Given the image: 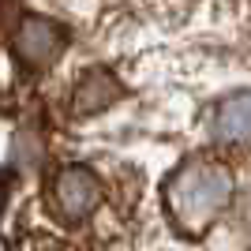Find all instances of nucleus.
<instances>
[{"label": "nucleus", "mask_w": 251, "mask_h": 251, "mask_svg": "<svg viewBox=\"0 0 251 251\" xmlns=\"http://www.w3.org/2000/svg\"><path fill=\"white\" fill-rule=\"evenodd\" d=\"M124 94L120 90V83H116L109 72H90L79 83V90H75V113H101V109H109V101H116V98Z\"/></svg>", "instance_id": "5"}, {"label": "nucleus", "mask_w": 251, "mask_h": 251, "mask_svg": "<svg viewBox=\"0 0 251 251\" xmlns=\"http://www.w3.org/2000/svg\"><path fill=\"white\" fill-rule=\"evenodd\" d=\"M232 199V176L221 165H184L165 184V210L184 232H206Z\"/></svg>", "instance_id": "1"}, {"label": "nucleus", "mask_w": 251, "mask_h": 251, "mask_svg": "<svg viewBox=\"0 0 251 251\" xmlns=\"http://www.w3.org/2000/svg\"><path fill=\"white\" fill-rule=\"evenodd\" d=\"M64 52V30L49 19H23L15 30V56L30 68H45L56 64V56Z\"/></svg>", "instance_id": "3"}, {"label": "nucleus", "mask_w": 251, "mask_h": 251, "mask_svg": "<svg viewBox=\"0 0 251 251\" xmlns=\"http://www.w3.org/2000/svg\"><path fill=\"white\" fill-rule=\"evenodd\" d=\"M210 131L218 139H251V90H236V94L221 98L210 113Z\"/></svg>", "instance_id": "4"}, {"label": "nucleus", "mask_w": 251, "mask_h": 251, "mask_svg": "<svg viewBox=\"0 0 251 251\" xmlns=\"http://www.w3.org/2000/svg\"><path fill=\"white\" fill-rule=\"evenodd\" d=\"M98 199H101V188H98V176L83 165H68L60 169L49 184V206L56 218L64 221H83L94 214Z\"/></svg>", "instance_id": "2"}, {"label": "nucleus", "mask_w": 251, "mask_h": 251, "mask_svg": "<svg viewBox=\"0 0 251 251\" xmlns=\"http://www.w3.org/2000/svg\"><path fill=\"white\" fill-rule=\"evenodd\" d=\"M248 221H251V202H248Z\"/></svg>", "instance_id": "7"}, {"label": "nucleus", "mask_w": 251, "mask_h": 251, "mask_svg": "<svg viewBox=\"0 0 251 251\" xmlns=\"http://www.w3.org/2000/svg\"><path fill=\"white\" fill-rule=\"evenodd\" d=\"M8 195H11V176L0 173V214H4V206H8Z\"/></svg>", "instance_id": "6"}]
</instances>
